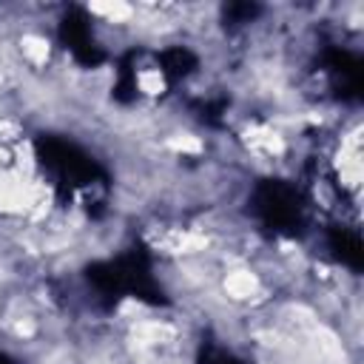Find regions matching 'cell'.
<instances>
[{
    "instance_id": "1",
    "label": "cell",
    "mask_w": 364,
    "mask_h": 364,
    "mask_svg": "<svg viewBox=\"0 0 364 364\" xmlns=\"http://www.w3.org/2000/svg\"><path fill=\"white\" fill-rule=\"evenodd\" d=\"M253 208L259 213V219L282 233H293L301 228L304 219V205L301 196L293 185L282 182V179H267L256 188L253 193Z\"/></svg>"
},
{
    "instance_id": "2",
    "label": "cell",
    "mask_w": 364,
    "mask_h": 364,
    "mask_svg": "<svg viewBox=\"0 0 364 364\" xmlns=\"http://www.w3.org/2000/svg\"><path fill=\"white\" fill-rule=\"evenodd\" d=\"M330 247L336 250V256H338L347 267H353V270L361 267V239H358L355 230H350V228H336V230L330 233Z\"/></svg>"
},
{
    "instance_id": "3",
    "label": "cell",
    "mask_w": 364,
    "mask_h": 364,
    "mask_svg": "<svg viewBox=\"0 0 364 364\" xmlns=\"http://www.w3.org/2000/svg\"><path fill=\"white\" fill-rule=\"evenodd\" d=\"M213 364H233V361H228V358H219V361H213Z\"/></svg>"
},
{
    "instance_id": "4",
    "label": "cell",
    "mask_w": 364,
    "mask_h": 364,
    "mask_svg": "<svg viewBox=\"0 0 364 364\" xmlns=\"http://www.w3.org/2000/svg\"><path fill=\"white\" fill-rule=\"evenodd\" d=\"M0 364H9V361H6V355H0Z\"/></svg>"
}]
</instances>
